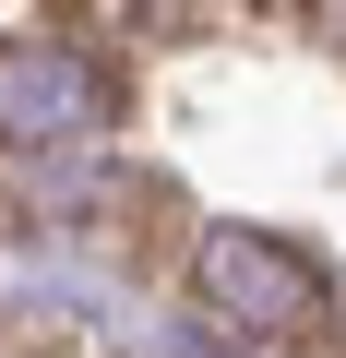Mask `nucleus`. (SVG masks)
Wrapping results in <instances>:
<instances>
[{
	"mask_svg": "<svg viewBox=\"0 0 346 358\" xmlns=\"http://www.w3.org/2000/svg\"><path fill=\"white\" fill-rule=\"evenodd\" d=\"M108 120H120V72L96 48H60V36L0 48V143H84Z\"/></svg>",
	"mask_w": 346,
	"mask_h": 358,
	"instance_id": "f257e3e1",
	"label": "nucleus"
},
{
	"mask_svg": "<svg viewBox=\"0 0 346 358\" xmlns=\"http://www.w3.org/2000/svg\"><path fill=\"white\" fill-rule=\"evenodd\" d=\"M203 299H215L239 334H310L334 287H322L310 251H287V239H263V227H215V239H203Z\"/></svg>",
	"mask_w": 346,
	"mask_h": 358,
	"instance_id": "f03ea898",
	"label": "nucleus"
},
{
	"mask_svg": "<svg viewBox=\"0 0 346 358\" xmlns=\"http://www.w3.org/2000/svg\"><path fill=\"white\" fill-rule=\"evenodd\" d=\"M96 24H120V36H167V24H192L203 0H84Z\"/></svg>",
	"mask_w": 346,
	"mask_h": 358,
	"instance_id": "7ed1b4c3",
	"label": "nucleus"
}]
</instances>
